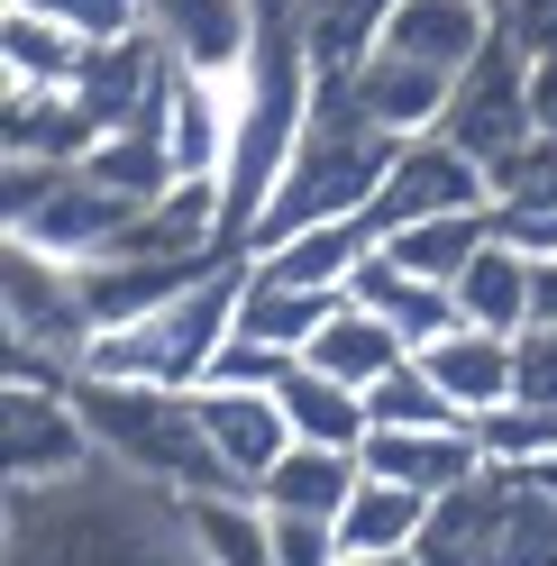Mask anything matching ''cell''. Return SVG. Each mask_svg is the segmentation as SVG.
<instances>
[{"mask_svg": "<svg viewBox=\"0 0 557 566\" xmlns=\"http://www.w3.org/2000/svg\"><path fill=\"white\" fill-rule=\"evenodd\" d=\"M385 247V229L375 220H329V229H302V238H284V247H265V274L274 283H302V293H338L347 302V283H357V265Z\"/></svg>", "mask_w": 557, "mask_h": 566, "instance_id": "cell-20", "label": "cell"}, {"mask_svg": "<svg viewBox=\"0 0 557 566\" xmlns=\"http://www.w3.org/2000/svg\"><path fill=\"white\" fill-rule=\"evenodd\" d=\"M0 321H10L19 347H55V357H74V366L92 347V311H83L74 265L38 256V247H10V256H0Z\"/></svg>", "mask_w": 557, "mask_h": 566, "instance_id": "cell-9", "label": "cell"}, {"mask_svg": "<svg viewBox=\"0 0 557 566\" xmlns=\"http://www.w3.org/2000/svg\"><path fill=\"white\" fill-rule=\"evenodd\" d=\"M494 457H484L475 430H375L366 439V475L385 484H411L421 503H448V493H466Z\"/></svg>", "mask_w": 557, "mask_h": 566, "instance_id": "cell-14", "label": "cell"}, {"mask_svg": "<svg viewBox=\"0 0 557 566\" xmlns=\"http://www.w3.org/2000/svg\"><path fill=\"white\" fill-rule=\"evenodd\" d=\"M393 165H402V137L375 128L357 101H347V83H320V101H311V137H302V156L284 174V192H274V210L256 220L248 256H265V247H284L302 229H329V220H375Z\"/></svg>", "mask_w": 557, "mask_h": 566, "instance_id": "cell-2", "label": "cell"}, {"mask_svg": "<svg viewBox=\"0 0 557 566\" xmlns=\"http://www.w3.org/2000/svg\"><path fill=\"white\" fill-rule=\"evenodd\" d=\"M521 475H530V484L548 493V503H557V457H539V467H521Z\"/></svg>", "mask_w": 557, "mask_h": 566, "instance_id": "cell-39", "label": "cell"}, {"mask_svg": "<svg viewBox=\"0 0 557 566\" xmlns=\"http://www.w3.org/2000/svg\"><path fill=\"white\" fill-rule=\"evenodd\" d=\"M128 220L137 210L101 192L83 165H0V238L10 247H38V256L83 274L128 238Z\"/></svg>", "mask_w": 557, "mask_h": 566, "instance_id": "cell-5", "label": "cell"}, {"mask_svg": "<svg viewBox=\"0 0 557 566\" xmlns=\"http://www.w3.org/2000/svg\"><path fill=\"white\" fill-rule=\"evenodd\" d=\"M494 247V210H458V220H411V229H393L385 238V256L393 265H411L421 283H448L458 293V274Z\"/></svg>", "mask_w": 557, "mask_h": 566, "instance_id": "cell-28", "label": "cell"}, {"mask_svg": "<svg viewBox=\"0 0 557 566\" xmlns=\"http://www.w3.org/2000/svg\"><path fill=\"white\" fill-rule=\"evenodd\" d=\"M458 321L466 329H494V338H521L530 329V256L521 247H484V256L458 274Z\"/></svg>", "mask_w": 557, "mask_h": 566, "instance_id": "cell-26", "label": "cell"}, {"mask_svg": "<svg viewBox=\"0 0 557 566\" xmlns=\"http://www.w3.org/2000/svg\"><path fill=\"white\" fill-rule=\"evenodd\" d=\"M192 420H201L211 457H220L248 493H265V475L293 457V420H284V402H274V394H229V384H201V394H192Z\"/></svg>", "mask_w": 557, "mask_h": 566, "instance_id": "cell-11", "label": "cell"}, {"mask_svg": "<svg viewBox=\"0 0 557 566\" xmlns=\"http://www.w3.org/2000/svg\"><path fill=\"white\" fill-rule=\"evenodd\" d=\"M101 467V448L83 430L74 394H28V384H10L0 394V475H10V493H46V484H74Z\"/></svg>", "mask_w": 557, "mask_h": 566, "instance_id": "cell-7", "label": "cell"}, {"mask_svg": "<svg viewBox=\"0 0 557 566\" xmlns=\"http://www.w3.org/2000/svg\"><path fill=\"white\" fill-rule=\"evenodd\" d=\"M357 484H366V457H347V448H293L284 467L265 475L256 503L274 521H338L347 503H357Z\"/></svg>", "mask_w": 557, "mask_h": 566, "instance_id": "cell-21", "label": "cell"}, {"mask_svg": "<svg viewBox=\"0 0 557 566\" xmlns=\"http://www.w3.org/2000/svg\"><path fill=\"white\" fill-rule=\"evenodd\" d=\"M274 402H284V420H293V448H347V457H366V439H375L366 394H347V384L311 375V366H293Z\"/></svg>", "mask_w": 557, "mask_h": 566, "instance_id": "cell-25", "label": "cell"}, {"mask_svg": "<svg viewBox=\"0 0 557 566\" xmlns=\"http://www.w3.org/2000/svg\"><path fill=\"white\" fill-rule=\"evenodd\" d=\"M156 128H165V156H174L183 184H220L229 147H238V83H211V74H183V64H174Z\"/></svg>", "mask_w": 557, "mask_h": 566, "instance_id": "cell-12", "label": "cell"}, {"mask_svg": "<svg viewBox=\"0 0 557 566\" xmlns=\"http://www.w3.org/2000/svg\"><path fill=\"white\" fill-rule=\"evenodd\" d=\"M338 293H302V283H274L256 256H248V302H238V338H256V347H284V357H302L311 338H320L338 321Z\"/></svg>", "mask_w": 557, "mask_h": 566, "instance_id": "cell-23", "label": "cell"}, {"mask_svg": "<svg viewBox=\"0 0 557 566\" xmlns=\"http://www.w3.org/2000/svg\"><path fill=\"white\" fill-rule=\"evenodd\" d=\"M366 411H375V430H475V420L439 394V375H430L421 357H411V366H393L385 384H375V394H366Z\"/></svg>", "mask_w": 557, "mask_h": 566, "instance_id": "cell-30", "label": "cell"}, {"mask_svg": "<svg viewBox=\"0 0 557 566\" xmlns=\"http://www.w3.org/2000/svg\"><path fill=\"white\" fill-rule=\"evenodd\" d=\"M74 411L101 448V467H119L137 484H165V493H248L211 439L192 420V394H165V384H111V375H74Z\"/></svg>", "mask_w": 557, "mask_h": 566, "instance_id": "cell-3", "label": "cell"}, {"mask_svg": "<svg viewBox=\"0 0 557 566\" xmlns=\"http://www.w3.org/2000/svg\"><path fill=\"white\" fill-rule=\"evenodd\" d=\"M0 10H38L55 28H74V38H92V46L147 38V0H0Z\"/></svg>", "mask_w": 557, "mask_h": 566, "instance_id": "cell-32", "label": "cell"}, {"mask_svg": "<svg viewBox=\"0 0 557 566\" xmlns=\"http://www.w3.org/2000/svg\"><path fill=\"white\" fill-rule=\"evenodd\" d=\"M458 210H494V184H484V165L458 156L439 128H430V137H411L402 165H393V184H385V201H375V229L393 238V229H411V220H458Z\"/></svg>", "mask_w": 557, "mask_h": 566, "instance_id": "cell-10", "label": "cell"}, {"mask_svg": "<svg viewBox=\"0 0 557 566\" xmlns=\"http://www.w3.org/2000/svg\"><path fill=\"white\" fill-rule=\"evenodd\" d=\"M393 10H402V0H293V28H302L311 74H320V83H347L375 46H385Z\"/></svg>", "mask_w": 557, "mask_h": 566, "instance_id": "cell-18", "label": "cell"}, {"mask_svg": "<svg viewBox=\"0 0 557 566\" xmlns=\"http://www.w3.org/2000/svg\"><path fill=\"white\" fill-rule=\"evenodd\" d=\"M439 137H448V147H458V156H475L484 174H494L503 156H521V147H530V55H521V46H484V64H466V74H458V92H448V119H439Z\"/></svg>", "mask_w": 557, "mask_h": 566, "instance_id": "cell-6", "label": "cell"}, {"mask_svg": "<svg viewBox=\"0 0 557 566\" xmlns=\"http://www.w3.org/2000/svg\"><path fill=\"white\" fill-rule=\"evenodd\" d=\"M0 74H10V92H83L92 38H74L38 10H0Z\"/></svg>", "mask_w": 557, "mask_h": 566, "instance_id": "cell-19", "label": "cell"}, {"mask_svg": "<svg viewBox=\"0 0 557 566\" xmlns=\"http://www.w3.org/2000/svg\"><path fill=\"white\" fill-rule=\"evenodd\" d=\"M421 366L439 375V394L458 402L466 420L512 402V338H494V329H448L439 347H421Z\"/></svg>", "mask_w": 557, "mask_h": 566, "instance_id": "cell-24", "label": "cell"}, {"mask_svg": "<svg viewBox=\"0 0 557 566\" xmlns=\"http://www.w3.org/2000/svg\"><path fill=\"white\" fill-rule=\"evenodd\" d=\"M430 512H439V503H421L411 484L366 475V484H357V503L338 512V548H347V557H393V548H421Z\"/></svg>", "mask_w": 557, "mask_h": 566, "instance_id": "cell-27", "label": "cell"}, {"mask_svg": "<svg viewBox=\"0 0 557 566\" xmlns=\"http://www.w3.org/2000/svg\"><path fill=\"white\" fill-rule=\"evenodd\" d=\"M274 521V512H265ZM274 566H347L338 521H274Z\"/></svg>", "mask_w": 557, "mask_h": 566, "instance_id": "cell-36", "label": "cell"}, {"mask_svg": "<svg viewBox=\"0 0 557 566\" xmlns=\"http://www.w3.org/2000/svg\"><path fill=\"white\" fill-rule=\"evenodd\" d=\"M484 184H494V210H521V220H557V137H530V147L503 156Z\"/></svg>", "mask_w": 557, "mask_h": 566, "instance_id": "cell-31", "label": "cell"}, {"mask_svg": "<svg viewBox=\"0 0 557 566\" xmlns=\"http://www.w3.org/2000/svg\"><path fill=\"white\" fill-rule=\"evenodd\" d=\"M302 357H284V347H256V338H229L220 347V366L201 375V384H229V394H284V375Z\"/></svg>", "mask_w": 557, "mask_h": 566, "instance_id": "cell-33", "label": "cell"}, {"mask_svg": "<svg viewBox=\"0 0 557 566\" xmlns=\"http://www.w3.org/2000/svg\"><path fill=\"white\" fill-rule=\"evenodd\" d=\"M530 329H557V256L530 265Z\"/></svg>", "mask_w": 557, "mask_h": 566, "instance_id": "cell-38", "label": "cell"}, {"mask_svg": "<svg viewBox=\"0 0 557 566\" xmlns=\"http://www.w3.org/2000/svg\"><path fill=\"white\" fill-rule=\"evenodd\" d=\"M101 128L74 92H10L0 101V165H83Z\"/></svg>", "mask_w": 557, "mask_h": 566, "instance_id": "cell-17", "label": "cell"}, {"mask_svg": "<svg viewBox=\"0 0 557 566\" xmlns=\"http://www.w3.org/2000/svg\"><path fill=\"white\" fill-rule=\"evenodd\" d=\"M448 92H458L448 74H430V64H402V55H385V46H375L357 74H347V101H357V111L385 128V137H402V147H411V137H430V128L448 119Z\"/></svg>", "mask_w": 557, "mask_h": 566, "instance_id": "cell-16", "label": "cell"}, {"mask_svg": "<svg viewBox=\"0 0 557 566\" xmlns=\"http://www.w3.org/2000/svg\"><path fill=\"white\" fill-rule=\"evenodd\" d=\"M512 402L521 411H557V329H521L512 338Z\"/></svg>", "mask_w": 557, "mask_h": 566, "instance_id": "cell-34", "label": "cell"}, {"mask_svg": "<svg viewBox=\"0 0 557 566\" xmlns=\"http://www.w3.org/2000/svg\"><path fill=\"white\" fill-rule=\"evenodd\" d=\"M238 302H248V256H220L192 293H174L137 329H101L83 347V375L111 384H165V394H201V375L220 366V347L238 338Z\"/></svg>", "mask_w": 557, "mask_h": 566, "instance_id": "cell-4", "label": "cell"}, {"mask_svg": "<svg viewBox=\"0 0 557 566\" xmlns=\"http://www.w3.org/2000/svg\"><path fill=\"white\" fill-rule=\"evenodd\" d=\"M0 566H211L183 521V493L92 467L74 484L10 493L0 512Z\"/></svg>", "mask_w": 557, "mask_h": 566, "instance_id": "cell-1", "label": "cell"}, {"mask_svg": "<svg viewBox=\"0 0 557 566\" xmlns=\"http://www.w3.org/2000/svg\"><path fill=\"white\" fill-rule=\"evenodd\" d=\"M494 0H402L393 28H385V55L402 64H430V74L458 83L466 64H484V46H494Z\"/></svg>", "mask_w": 557, "mask_h": 566, "instance_id": "cell-13", "label": "cell"}, {"mask_svg": "<svg viewBox=\"0 0 557 566\" xmlns=\"http://www.w3.org/2000/svg\"><path fill=\"white\" fill-rule=\"evenodd\" d=\"M302 366H311V375H329V384H347V394H375V384H385L393 366H411V347H402V329H385L375 311L347 302L338 321L302 347Z\"/></svg>", "mask_w": 557, "mask_h": 566, "instance_id": "cell-22", "label": "cell"}, {"mask_svg": "<svg viewBox=\"0 0 557 566\" xmlns=\"http://www.w3.org/2000/svg\"><path fill=\"white\" fill-rule=\"evenodd\" d=\"M347 302H357V311H375L385 329H402V347H411V357H421V347H439L448 329H466V321H458V293H448V283H421L411 265H393L385 247H375V256L357 265Z\"/></svg>", "mask_w": 557, "mask_h": 566, "instance_id": "cell-15", "label": "cell"}, {"mask_svg": "<svg viewBox=\"0 0 557 566\" xmlns=\"http://www.w3.org/2000/svg\"><path fill=\"white\" fill-rule=\"evenodd\" d=\"M494 28L530 64H557V0H494Z\"/></svg>", "mask_w": 557, "mask_h": 566, "instance_id": "cell-35", "label": "cell"}, {"mask_svg": "<svg viewBox=\"0 0 557 566\" xmlns=\"http://www.w3.org/2000/svg\"><path fill=\"white\" fill-rule=\"evenodd\" d=\"M256 10H265V19H284V10H293V0H256Z\"/></svg>", "mask_w": 557, "mask_h": 566, "instance_id": "cell-41", "label": "cell"}, {"mask_svg": "<svg viewBox=\"0 0 557 566\" xmlns=\"http://www.w3.org/2000/svg\"><path fill=\"white\" fill-rule=\"evenodd\" d=\"M183 521H192L211 566H274V521H265L256 493H192Z\"/></svg>", "mask_w": 557, "mask_h": 566, "instance_id": "cell-29", "label": "cell"}, {"mask_svg": "<svg viewBox=\"0 0 557 566\" xmlns=\"http://www.w3.org/2000/svg\"><path fill=\"white\" fill-rule=\"evenodd\" d=\"M147 38L183 64V74L238 83L265 46V10L256 0H147Z\"/></svg>", "mask_w": 557, "mask_h": 566, "instance_id": "cell-8", "label": "cell"}, {"mask_svg": "<svg viewBox=\"0 0 557 566\" xmlns=\"http://www.w3.org/2000/svg\"><path fill=\"white\" fill-rule=\"evenodd\" d=\"M347 566H421V548H393V557H347Z\"/></svg>", "mask_w": 557, "mask_h": 566, "instance_id": "cell-40", "label": "cell"}, {"mask_svg": "<svg viewBox=\"0 0 557 566\" xmlns=\"http://www.w3.org/2000/svg\"><path fill=\"white\" fill-rule=\"evenodd\" d=\"M530 128L557 137V64H530Z\"/></svg>", "mask_w": 557, "mask_h": 566, "instance_id": "cell-37", "label": "cell"}]
</instances>
